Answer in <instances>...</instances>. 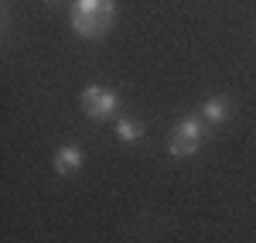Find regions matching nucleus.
Segmentation results:
<instances>
[{
    "label": "nucleus",
    "instance_id": "nucleus-7",
    "mask_svg": "<svg viewBox=\"0 0 256 243\" xmlns=\"http://www.w3.org/2000/svg\"><path fill=\"white\" fill-rule=\"evenodd\" d=\"M202 144H195V141H184V137H178V134H171V141H168V154L171 158H192Z\"/></svg>",
    "mask_w": 256,
    "mask_h": 243
},
{
    "label": "nucleus",
    "instance_id": "nucleus-4",
    "mask_svg": "<svg viewBox=\"0 0 256 243\" xmlns=\"http://www.w3.org/2000/svg\"><path fill=\"white\" fill-rule=\"evenodd\" d=\"M229 113H232V106L226 96H208V100L202 103V120L208 123V127H218V123L229 120Z\"/></svg>",
    "mask_w": 256,
    "mask_h": 243
},
{
    "label": "nucleus",
    "instance_id": "nucleus-1",
    "mask_svg": "<svg viewBox=\"0 0 256 243\" xmlns=\"http://www.w3.org/2000/svg\"><path fill=\"white\" fill-rule=\"evenodd\" d=\"M68 21H72V31L79 38H102L116 21V0H76Z\"/></svg>",
    "mask_w": 256,
    "mask_h": 243
},
{
    "label": "nucleus",
    "instance_id": "nucleus-2",
    "mask_svg": "<svg viewBox=\"0 0 256 243\" xmlns=\"http://www.w3.org/2000/svg\"><path fill=\"white\" fill-rule=\"evenodd\" d=\"M82 110L89 120H110L120 110V96L110 86H86L82 89Z\"/></svg>",
    "mask_w": 256,
    "mask_h": 243
},
{
    "label": "nucleus",
    "instance_id": "nucleus-3",
    "mask_svg": "<svg viewBox=\"0 0 256 243\" xmlns=\"http://www.w3.org/2000/svg\"><path fill=\"white\" fill-rule=\"evenodd\" d=\"M82 168V147L79 144H65L55 151V171H58L62 178H68V175H76Z\"/></svg>",
    "mask_w": 256,
    "mask_h": 243
},
{
    "label": "nucleus",
    "instance_id": "nucleus-8",
    "mask_svg": "<svg viewBox=\"0 0 256 243\" xmlns=\"http://www.w3.org/2000/svg\"><path fill=\"white\" fill-rule=\"evenodd\" d=\"M44 4H55V0H44Z\"/></svg>",
    "mask_w": 256,
    "mask_h": 243
},
{
    "label": "nucleus",
    "instance_id": "nucleus-5",
    "mask_svg": "<svg viewBox=\"0 0 256 243\" xmlns=\"http://www.w3.org/2000/svg\"><path fill=\"white\" fill-rule=\"evenodd\" d=\"M171 134L184 137V141H195V144H202L205 137H208V123L202 120V117H181V120L174 123V130H171Z\"/></svg>",
    "mask_w": 256,
    "mask_h": 243
},
{
    "label": "nucleus",
    "instance_id": "nucleus-6",
    "mask_svg": "<svg viewBox=\"0 0 256 243\" xmlns=\"http://www.w3.org/2000/svg\"><path fill=\"white\" fill-rule=\"evenodd\" d=\"M113 127H116V137L123 144H134V141H140V137H144V123L134 120V117H120Z\"/></svg>",
    "mask_w": 256,
    "mask_h": 243
}]
</instances>
